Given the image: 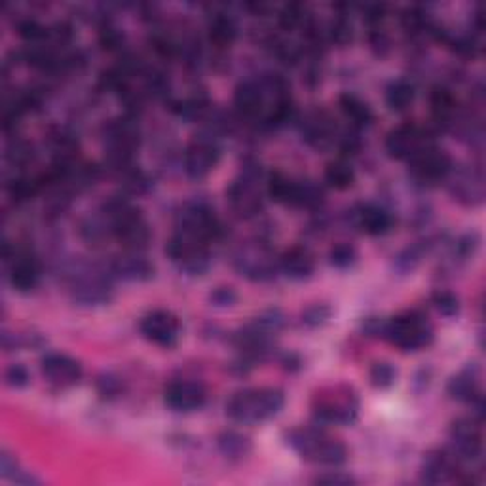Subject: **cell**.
<instances>
[{"label":"cell","mask_w":486,"mask_h":486,"mask_svg":"<svg viewBox=\"0 0 486 486\" xmlns=\"http://www.w3.org/2000/svg\"><path fill=\"white\" fill-rule=\"evenodd\" d=\"M6 382L13 387H23L29 384V372H27V369L21 365H12L6 370Z\"/></svg>","instance_id":"obj_38"},{"label":"cell","mask_w":486,"mask_h":486,"mask_svg":"<svg viewBox=\"0 0 486 486\" xmlns=\"http://www.w3.org/2000/svg\"><path fill=\"white\" fill-rule=\"evenodd\" d=\"M211 304H215V307H232V304L235 302V293H234V289L230 287H219L215 289L213 293H211Z\"/></svg>","instance_id":"obj_39"},{"label":"cell","mask_w":486,"mask_h":486,"mask_svg":"<svg viewBox=\"0 0 486 486\" xmlns=\"http://www.w3.org/2000/svg\"><path fill=\"white\" fill-rule=\"evenodd\" d=\"M325 180L329 187L337 188V190H346L354 185L355 173L352 165L346 160H335L327 165L325 170Z\"/></svg>","instance_id":"obj_31"},{"label":"cell","mask_w":486,"mask_h":486,"mask_svg":"<svg viewBox=\"0 0 486 486\" xmlns=\"http://www.w3.org/2000/svg\"><path fill=\"white\" fill-rule=\"evenodd\" d=\"M452 171V160L447 152L435 147L434 143L409 160V173L420 185H435L447 179Z\"/></svg>","instance_id":"obj_7"},{"label":"cell","mask_w":486,"mask_h":486,"mask_svg":"<svg viewBox=\"0 0 486 486\" xmlns=\"http://www.w3.org/2000/svg\"><path fill=\"white\" fill-rule=\"evenodd\" d=\"M454 196L469 205H475L482 202V177L475 175L474 171L466 173L462 177L456 179V183L452 187Z\"/></svg>","instance_id":"obj_26"},{"label":"cell","mask_w":486,"mask_h":486,"mask_svg":"<svg viewBox=\"0 0 486 486\" xmlns=\"http://www.w3.org/2000/svg\"><path fill=\"white\" fill-rule=\"evenodd\" d=\"M357 259V251L350 245V243H339L331 249L329 253V260L332 267L337 268H348L352 267Z\"/></svg>","instance_id":"obj_35"},{"label":"cell","mask_w":486,"mask_h":486,"mask_svg":"<svg viewBox=\"0 0 486 486\" xmlns=\"http://www.w3.org/2000/svg\"><path fill=\"white\" fill-rule=\"evenodd\" d=\"M235 268L240 270L242 275L249 277V280L267 282L272 280L275 272L280 270V262H275L274 255L265 245H253L242 249L238 253V257H235Z\"/></svg>","instance_id":"obj_13"},{"label":"cell","mask_w":486,"mask_h":486,"mask_svg":"<svg viewBox=\"0 0 486 486\" xmlns=\"http://www.w3.org/2000/svg\"><path fill=\"white\" fill-rule=\"evenodd\" d=\"M227 196L232 210L240 217H255L262 210L260 190L257 187V171L245 170V173L230 185Z\"/></svg>","instance_id":"obj_12"},{"label":"cell","mask_w":486,"mask_h":486,"mask_svg":"<svg viewBox=\"0 0 486 486\" xmlns=\"http://www.w3.org/2000/svg\"><path fill=\"white\" fill-rule=\"evenodd\" d=\"M165 253L173 260V265L179 267V270H183L190 275L203 274L210 268L211 262L207 243L183 232H175L168 247H165Z\"/></svg>","instance_id":"obj_6"},{"label":"cell","mask_w":486,"mask_h":486,"mask_svg":"<svg viewBox=\"0 0 486 486\" xmlns=\"http://www.w3.org/2000/svg\"><path fill=\"white\" fill-rule=\"evenodd\" d=\"M304 23H307V16H304V8L300 4H287L280 12V25L285 31H295Z\"/></svg>","instance_id":"obj_34"},{"label":"cell","mask_w":486,"mask_h":486,"mask_svg":"<svg viewBox=\"0 0 486 486\" xmlns=\"http://www.w3.org/2000/svg\"><path fill=\"white\" fill-rule=\"evenodd\" d=\"M205 387L194 380H175L163 392V401L175 412H192L205 405Z\"/></svg>","instance_id":"obj_17"},{"label":"cell","mask_w":486,"mask_h":486,"mask_svg":"<svg viewBox=\"0 0 486 486\" xmlns=\"http://www.w3.org/2000/svg\"><path fill=\"white\" fill-rule=\"evenodd\" d=\"M414 101V88L407 80H395L386 90V103L395 113L407 110Z\"/></svg>","instance_id":"obj_30"},{"label":"cell","mask_w":486,"mask_h":486,"mask_svg":"<svg viewBox=\"0 0 486 486\" xmlns=\"http://www.w3.org/2000/svg\"><path fill=\"white\" fill-rule=\"evenodd\" d=\"M355 225L370 235H382L392 228V215L380 205L367 203L355 211Z\"/></svg>","instance_id":"obj_23"},{"label":"cell","mask_w":486,"mask_h":486,"mask_svg":"<svg viewBox=\"0 0 486 486\" xmlns=\"http://www.w3.org/2000/svg\"><path fill=\"white\" fill-rule=\"evenodd\" d=\"M110 272L123 282H147L155 275V267L145 257L139 255V251H128L126 255H120L113 260Z\"/></svg>","instance_id":"obj_20"},{"label":"cell","mask_w":486,"mask_h":486,"mask_svg":"<svg viewBox=\"0 0 486 486\" xmlns=\"http://www.w3.org/2000/svg\"><path fill=\"white\" fill-rule=\"evenodd\" d=\"M317 484H340V486H346V484H354L355 479L350 477V475H344V474H327V475H319L315 479Z\"/></svg>","instance_id":"obj_40"},{"label":"cell","mask_w":486,"mask_h":486,"mask_svg":"<svg viewBox=\"0 0 486 486\" xmlns=\"http://www.w3.org/2000/svg\"><path fill=\"white\" fill-rule=\"evenodd\" d=\"M280 270L291 280H307L315 270V257L307 247H291L280 259Z\"/></svg>","instance_id":"obj_22"},{"label":"cell","mask_w":486,"mask_h":486,"mask_svg":"<svg viewBox=\"0 0 486 486\" xmlns=\"http://www.w3.org/2000/svg\"><path fill=\"white\" fill-rule=\"evenodd\" d=\"M97 386H100L101 395H108V397L116 395L118 390H120V382H118L116 378H113V377H105V378H101L100 384H97Z\"/></svg>","instance_id":"obj_41"},{"label":"cell","mask_w":486,"mask_h":486,"mask_svg":"<svg viewBox=\"0 0 486 486\" xmlns=\"http://www.w3.org/2000/svg\"><path fill=\"white\" fill-rule=\"evenodd\" d=\"M219 450L225 454L228 460H242L251 452V441L238 432H225L217 439Z\"/></svg>","instance_id":"obj_27"},{"label":"cell","mask_w":486,"mask_h":486,"mask_svg":"<svg viewBox=\"0 0 486 486\" xmlns=\"http://www.w3.org/2000/svg\"><path fill=\"white\" fill-rule=\"evenodd\" d=\"M397 378V370L394 369L392 363H386V361H380V363H374L370 369V382L374 387L378 390H386L390 387Z\"/></svg>","instance_id":"obj_32"},{"label":"cell","mask_w":486,"mask_h":486,"mask_svg":"<svg viewBox=\"0 0 486 486\" xmlns=\"http://www.w3.org/2000/svg\"><path fill=\"white\" fill-rule=\"evenodd\" d=\"M287 439L291 447H293L304 460L314 464L339 466L346 460V456H348L346 447L340 441L329 437L317 427L293 429V432L287 435Z\"/></svg>","instance_id":"obj_3"},{"label":"cell","mask_w":486,"mask_h":486,"mask_svg":"<svg viewBox=\"0 0 486 486\" xmlns=\"http://www.w3.org/2000/svg\"><path fill=\"white\" fill-rule=\"evenodd\" d=\"M103 219L110 234L128 249L141 251L150 242V228L143 213L126 198H110L103 205Z\"/></svg>","instance_id":"obj_1"},{"label":"cell","mask_w":486,"mask_h":486,"mask_svg":"<svg viewBox=\"0 0 486 486\" xmlns=\"http://www.w3.org/2000/svg\"><path fill=\"white\" fill-rule=\"evenodd\" d=\"M458 458L447 450H434L426 454L422 464V477L429 484H444L458 479Z\"/></svg>","instance_id":"obj_19"},{"label":"cell","mask_w":486,"mask_h":486,"mask_svg":"<svg viewBox=\"0 0 486 486\" xmlns=\"http://www.w3.org/2000/svg\"><path fill=\"white\" fill-rule=\"evenodd\" d=\"M452 454L460 462H475L482 454L481 429L474 420H456L450 426Z\"/></svg>","instance_id":"obj_15"},{"label":"cell","mask_w":486,"mask_h":486,"mask_svg":"<svg viewBox=\"0 0 486 486\" xmlns=\"http://www.w3.org/2000/svg\"><path fill=\"white\" fill-rule=\"evenodd\" d=\"M340 108H342L344 116L348 118L357 128H365L372 122L370 107L363 100H361V97H357L354 93H344L340 97Z\"/></svg>","instance_id":"obj_25"},{"label":"cell","mask_w":486,"mask_h":486,"mask_svg":"<svg viewBox=\"0 0 486 486\" xmlns=\"http://www.w3.org/2000/svg\"><path fill=\"white\" fill-rule=\"evenodd\" d=\"M177 232L188 234L207 243L220 234V222L207 205L187 203L177 215Z\"/></svg>","instance_id":"obj_9"},{"label":"cell","mask_w":486,"mask_h":486,"mask_svg":"<svg viewBox=\"0 0 486 486\" xmlns=\"http://www.w3.org/2000/svg\"><path fill=\"white\" fill-rule=\"evenodd\" d=\"M10 283L20 293H29L40 282V267L35 257L27 253H16L10 265Z\"/></svg>","instance_id":"obj_21"},{"label":"cell","mask_w":486,"mask_h":486,"mask_svg":"<svg viewBox=\"0 0 486 486\" xmlns=\"http://www.w3.org/2000/svg\"><path fill=\"white\" fill-rule=\"evenodd\" d=\"M113 295L108 277L101 272L88 270L75 275L73 282V297L76 302L86 304V307H95V304H107Z\"/></svg>","instance_id":"obj_16"},{"label":"cell","mask_w":486,"mask_h":486,"mask_svg":"<svg viewBox=\"0 0 486 486\" xmlns=\"http://www.w3.org/2000/svg\"><path fill=\"white\" fill-rule=\"evenodd\" d=\"M46 380L58 387L76 386L82 378V367L76 359L65 354H46L40 363Z\"/></svg>","instance_id":"obj_18"},{"label":"cell","mask_w":486,"mask_h":486,"mask_svg":"<svg viewBox=\"0 0 486 486\" xmlns=\"http://www.w3.org/2000/svg\"><path fill=\"white\" fill-rule=\"evenodd\" d=\"M449 394L456 401L471 402V405L477 402L481 399L477 370L466 369L460 374H456V377H452L449 382Z\"/></svg>","instance_id":"obj_24"},{"label":"cell","mask_w":486,"mask_h":486,"mask_svg":"<svg viewBox=\"0 0 486 486\" xmlns=\"http://www.w3.org/2000/svg\"><path fill=\"white\" fill-rule=\"evenodd\" d=\"M331 38L340 46L348 44L352 40V23H348V20H344V18H339V20L332 21Z\"/></svg>","instance_id":"obj_37"},{"label":"cell","mask_w":486,"mask_h":486,"mask_svg":"<svg viewBox=\"0 0 486 486\" xmlns=\"http://www.w3.org/2000/svg\"><path fill=\"white\" fill-rule=\"evenodd\" d=\"M331 317V308L325 307V304H312L302 314V323H307L308 327H319L327 323V319Z\"/></svg>","instance_id":"obj_36"},{"label":"cell","mask_w":486,"mask_h":486,"mask_svg":"<svg viewBox=\"0 0 486 486\" xmlns=\"http://www.w3.org/2000/svg\"><path fill=\"white\" fill-rule=\"evenodd\" d=\"M238 35V25L227 13H215L210 21V38L217 46H230Z\"/></svg>","instance_id":"obj_28"},{"label":"cell","mask_w":486,"mask_h":486,"mask_svg":"<svg viewBox=\"0 0 486 486\" xmlns=\"http://www.w3.org/2000/svg\"><path fill=\"white\" fill-rule=\"evenodd\" d=\"M432 137L416 123H402V126L390 131L386 139L387 155L397 160H410L416 152L432 145Z\"/></svg>","instance_id":"obj_11"},{"label":"cell","mask_w":486,"mask_h":486,"mask_svg":"<svg viewBox=\"0 0 486 486\" xmlns=\"http://www.w3.org/2000/svg\"><path fill=\"white\" fill-rule=\"evenodd\" d=\"M302 133H304V137H307L312 145L322 147V145L329 143L331 139H332V123H331V118L327 115H323V113L312 115L308 118V122L304 123Z\"/></svg>","instance_id":"obj_29"},{"label":"cell","mask_w":486,"mask_h":486,"mask_svg":"<svg viewBox=\"0 0 486 486\" xmlns=\"http://www.w3.org/2000/svg\"><path fill=\"white\" fill-rule=\"evenodd\" d=\"M384 339L405 352L422 350L434 340V329L418 314H405L387 319L384 325Z\"/></svg>","instance_id":"obj_4"},{"label":"cell","mask_w":486,"mask_h":486,"mask_svg":"<svg viewBox=\"0 0 486 486\" xmlns=\"http://www.w3.org/2000/svg\"><path fill=\"white\" fill-rule=\"evenodd\" d=\"M432 300L435 310L444 317H452L460 312V300H458V297L450 293V291H437V293H434Z\"/></svg>","instance_id":"obj_33"},{"label":"cell","mask_w":486,"mask_h":486,"mask_svg":"<svg viewBox=\"0 0 486 486\" xmlns=\"http://www.w3.org/2000/svg\"><path fill=\"white\" fill-rule=\"evenodd\" d=\"M285 405V395L274 387L243 390L234 394L227 402V414L234 422L257 424L274 418Z\"/></svg>","instance_id":"obj_2"},{"label":"cell","mask_w":486,"mask_h":486,"mask_svg":"<svg viewBox=\"0 0 486 486\" xmlns=\"http://www.w3.org/2000/svg\"><path fill=\"white\" fill-rule=\"evenodd\" d=\"M107 155L116 171L126 170L131 165L133 152L139 145V128L133 118L113 120L105 128Z\"/></svg>","instance_id":"obj_5"},{"label":"cell","mask_w":486,"mask_h":486,"mask_svg":"<svg viewBox=\"0 0 486 486\" xmlns=\"http://www.w3.org/2000/svg\"><path fill=\"white\" fill-rule=\"evenodd\" d=\"M141 332L148 342L162 348H171L180 337V323L171 312L155 310L143 317Z\"/></svg>","instance_id":"obj_14"},{"label":"cell","mask_w":486,"mask_h":486,"mask_svg":"<svg viewBox=\"0 0 486 486\" xmlns=\"http://www.w3.org/2000/svg\"><path fill=\"white\" fill-rule=\"evenodd\" d=\"M220 158V148L210 135L194 137L185 150V171L192 179L210 175Z\"/></svg>","instance_id":"obj_10"},{"label":"cell","mask_w":486,"mask_h":486,"mask_svg":"<svg viewBox=\"0 0 486 486\" xmlns=\"http://www.w3.org/2000/svg\"><path fill=\"white\" fill-rule=\"evenodd\" d=\"M359 402L350 390H332L317 397L315 418L323 424H352L357 418Z\"/></svg>","instance_id":"obj_8"}]
</instances>
